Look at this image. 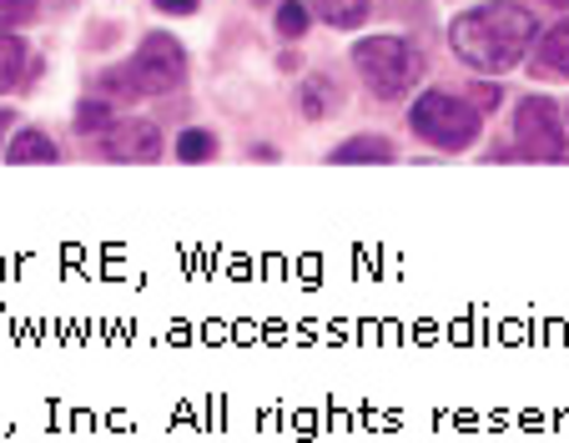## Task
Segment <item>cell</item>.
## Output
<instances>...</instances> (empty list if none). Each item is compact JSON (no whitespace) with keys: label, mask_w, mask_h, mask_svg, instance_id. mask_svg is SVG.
<instances>
[{"label":"cell","mask_w":569,"mask_h":443,"mask_svg":"<svg viewBox=\"0 0 569 443\" xmlns=\"http://www.w3.org/2000/svg\"><path fill=\"white\" fill-rule=\"evenodd\" d=\"M539 26L535 11L525 6H479V11H463L459 21L449 26V41L459 51V61H469L473 71H509V66L525 61V51L535 46Z\"/></svg>","instance_id":"obj_1"},{"label":"cell","mask_w":569,"mask_h":443,"mask_svg":"<svg viewBox=\"0 0 569 443\" xmlns=\"http://www.w3.org/2000/svg\"><path fill=\"white\" fill-rule=\"evenodd\" d=\"M182 77H187V56H182V46L172 41V36H147L141 41V51L127 61V71H117V77H107V87H127V91H137V97H161V91H172V87H182Z\"/></svg>","instance_id":"obj_2"},{"label":"cell","mask_w":569,"mask_h":443,"mask_svg":"<svg viewBox=\"0 0 569 443\" xmlns=\"http://www.w3.org/2000/svg\"><path fill=\"white\" fill-rule=\"evenodd\" d=\"M409 127L419 131L429 147H439V152H463V147L479 137V111H473L469 101H459V97L429 91V97L413 101Z\"/></svg>","instance_id":"obj_3"},{"label":"cell","mask_w":569,"mask_h":443,"mask_svg":"<svg viewBox=\"0 0 569 443\" xmlns=\"http://www.w3.org/2000/svg\"><path fill=\"white\" fill-rule=\"evenodd\" d=\"M353 66L378 97H398L419 77V51L409 41H398V36H368L363 46H353Z\"/></svg>","instance_id":"obj_4"},{"label":"cell","mask_w":569,"mask_h":443,"mask_svg":"<svg viewBox=\"0 0 569 443\" xmlns=\"http://www.w3.org/2000/svg\"><path fill=\"white\" fill-rule=\"evenodd\" d=\"M515 141L529 162H565L569 141H565V121H559V107L545 97H525L515 111Z\"/></svg>","instance_id":"obj_5"},{"label":"cell","mask_w":569,"mask_h":443,"mask_svg":"<svg viewBox=\"0 0 569 443\" xmlns=\"http://www.w3.org/2000/svg\"><path fill=\"white\" fill-rule=\"evenodd\" d=\"M101 152L111 162H157L161 157V131L151 121H111Z\"/></svg>","instance_id":"obj_6"},{"label":"cell","mask_w":569,"mask_h":443,"mask_svg":"<svg viewBox=\"0 0 569 443\" xmlns=\"http://www.w3.org/2000/svg\"><path fill=\"white\" fill-rule=\"evenodd\" d=\"M6 162H56V141L46 137V131H16L11 152H6Z\"/></svg>","instance_id":"obj_7"},{"label":"cell","mask_w":569,"mask_h":443,"mask_svg":"<svg viewBox=\"0 0 569 443\" xmlns=\"http://www.w3.org/2000/svg\"><path fill=\"white\" fill-rule=\"evenodd\" d=\"M21 77H26V41L0 31V97L21 87Z\"/></svg>","instance_id":"obj_8"},{"label":"cell","mask_w":569,"mask_h":443,"mask_svg":"<svg viewBox=\"0 0 569 443\" xmlns=\"http://www.w3.org/2000/svg\"><path fill=\"white\" fill-rule=\"evenodd\" d=\"M333 162H393V141L383 137H353L333 152Z\"/></svg>","instance_id":"obj_9"},{"label":"cell","mask_w":569,"mask_h":443,"mask_svg":"<svg viewBox=\"0 0 569 443\" xmlns=\"http://www.w3.org/2000/svg\"><path fill=\"white\" fill-rule=\"evenodd\" d=\"M539 61H545L549 71H559V77H569V21H559L555 31L545 36V46H539Z\"/></svg>","instance_id":"obj_10"},{"label":"cell","mask_w":569,"mask_h":443,"mask_svg":"<svg viewBox=\"0 0 569 443\" xmlns=\"http://www.w3.org/2000/svg\"><path fill=\"white\" fill-rule=\"evenodd\" d=\"M363 16H368V0H322V21H328V26H343V31H353Z\"/></svg>","instance_id":"obj_11"},{"label":"cell","mask_w":569,"mask_h":443,"mask_svg":"<svg viewBox=\"0 0 569 443\" xmlns=\"http://www.w3.org/2000/svg\"><path fill=\"white\" fill-rule=\"evenodd\" d=\"M212 152H217L212 131H182V141H177V157H182V162H207Z\"/></svg>","instance_id":"obj_12"},{"label":"cell","mask_w":569,"mask_h":443,"mask_svg":"<svg viewBox=\"0 0 569 443\" xmlns=\"http://www.w3.org/2000/svg\"><path fill=\"white\" fill-rule=\"evenodd\" d=\"M302 107H308V117L333 111V91H328V81H308V97H302Z\"/></svg>","instance_id":"obj_13"},{"label":"cell","mask_w":569,"mask_h":443,"mask_svg":"<svg viewBox=\"0 0 569 443\" xmlns=\"http://www.w3.org/2000/svg\"><path fill=\"white\" fill-rule=\"evenodd\" d=\"M76 127H81V131H101V127H111V111L101 107V101H87V107L76 111Z\"/></svg>","instance_id":"obj_14"},{"label":"cell","mask_w":569,"mask_h":443,"mask_svg":"<svg viewBox=\"0 0 569 443\" xmlns=\"http://www.w3.org/2000/svg\"><path fill=\"white\" fill-rule=\"evenodd\" d=\"M31 11H36V0H0V31H11V26H21Z\"/></svg>","instance_id":"obj_15"},{"label":"cell","mask_w":569,"mask_h":443,"mask_svg":"<svg viewBox=\"0 0 569 443\" xmlns=\"http://www.w3.org/2000/svg\"><path fill=\"white\" fill-rule=\"evenodd\" d=\"M278 31L282 36H302V31H308V11H302V6H282V11H278Z\"/></svg>","instance_id":"obj_16"},{"label":"cell","mask_w":569,"mask_h":443,"mask_svg":"<svg viewBox=\"0 0 569 443\" xmlns=\"http://www.w3.org/2000/svg\"><path fill=\"white\" fill-rule=\"evenodd\" d=\"M469 107H473V111H495V107H499V87H473Z\"/></svg>","instance_id":"obj_17"},{"label":"cell","mask_w":569,"mask_h":443,"mask_svg":"<svg viewBox=\"0 0 569 443\" xmlns=\"http://www.w3.org/2000/svg\"><path fill=\"white\" fill-rule=\"evenodd\" d=\"M167 16H187V11H197V0H157Z\"/></svg>","instance_id":"obj_18"},{"label":"cell","mask_w":569,"mask_h":443,"mask_svg":"<svg viewBox=\"0 0 569 443\" xmlns=\"http://www.w3.org/2000/svg\"><path fill=\"white\" fill-rule=\"evenodd\" d=\"M539 6H569V0H539Z\"/></svg>","instance_id":"obj_19"},{"label":"cell","mask_w":569,"mask_h":443,"mask_svg":"<svg viewBox=\"0 0 569 443\" xmlns=\"http://www.w3.org/2000/svg\"><path fill=\"white\" fill-rule=\"evenodd\" d=\"M6 127H11V117H6V111H0V131H6Z\"/></svg>","instance_id":"obj_20"}]
</instances>
